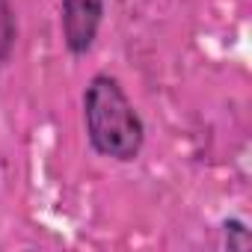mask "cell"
I'll return each instance as SVG.
<instances>
[{
	"mask_svg": "<svg viewBox=\"0 0 252 252\" xmlns=\"http://www.w3.org/2000/svg\"><path fill=\"white\" fill-rule=\"evenodd\" d=\"M83 125L86 143L98 158L134 163L146 149V122L110 71L89 77L83 89Z\"/></svg>",
	"mask_w": 252,
	"mask_h": 252,
	"instance_id": "obj_1",
	"label": "cell"
},
{
	"mask_svg": "<svg viewBox=\"0 0 252 252\" xmlns=\"http://www.w3.org/2000/svg\"><path fill=\"white\" fill-rule=\"evenodd\" d=\"M107 12V0H60L63 45L71 57H86L95 48Z\"/></svg>",
	"mask_w": 252,
	"mask_h": 252,
	"instance_id": "obj_2",
	"label": "cell"
},
{
	"mask_svg": "<svg viewBox=\"0 0 252 252\" xmlns=\"http://www.w3.org/2000/svg\"><path fill=\"white\" fill-rule=\"evenodd\" d=\"M18 42V15L12 0H0V65H6Z\"/></svg>",
	"mask_w": 252,
	"mask_h": 252,
	"instance_id": "obj_3",
	"label": "cell"
},
{
	"mask_svg": "<svg viewBox=\"0 0 252 252\" xmlns=\"http://www.w3.org/2000/svg\"><path fill=\"white\" fill-rule=\"evenodd\" d=\"M220 228H222V246H225V249L240 252V249H249V246H252L249 225H246L240 217H225Z\"/></svg>",
	"mask_w": 252,
	"mask_h": 252,
	"instance_id": "obj_4",
	"label": "cell"
}]
</instances>
